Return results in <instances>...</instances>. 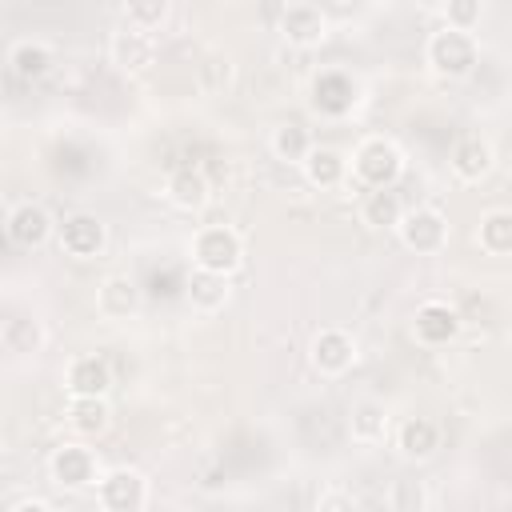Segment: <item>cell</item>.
Instances as JSON below:
<instances>
[{
  "mask_svg": "<svg viewBox=\"0 0 512 512\" xmlns=\"http://www.w3.org/2000/svg\"><path fill=\"white\" fill-rule=\"evenodd\" d=\"M8 512H48V504H40V500H20V504H12Z\"/></svg>",
  "mask_w": 512,
  "mask_h": 512,
  "instance_id": "d6a6232c",
  "label": "cell"
},
{
  "mask_svg": "<svg viewBox=\"0 0 512 512\" xmlns=\"http://www.w3.org/2000/svg\"><path fill=\"white\" fill-rule=\"evenodd\" d=\"M476 20H480V0H452V4H448V28L472 32Z\"/></svg>",
  "mask_w": 512,
  "mask_h": 512,
  "instance_id": "f546056e",
  "label": "cell"
},
{
  "mask_svg": "<svg viewBox=\"0 0 512 512\" xmlns=\"http://www.w3.org/2000/svg\"><path fill=\"white\" fill-rule=\"evenodd\" d=\"M384 424H388V412H384L380 400H360V404L352 408V436H356L360 444L380 440V436H384Z\"/></svg>",
  "mask_w": 512,
  "mask_h": 512,
  "instance_id": "cb8c5ba5",
  "label": "cell"
},
{
  "mask_svg": "<svg viewBox=\"0 0 512 512\" xmlns=\"http://www.w3.org/2000/svg\"><path fill=\"white\" fill-rule=\"evenodd\" d=\"M56 244H60V252H68V256H76V260L100 256V248H104V224H100L96 216H88V212H76V216H68V220L60 224Z\"/></svg>",
  "mask_w": 512,
  "mask_h": 512,
  "instance_id": "5b68a950",
  "label": "cell"
},
{
  "mask_svg": "<svg viewBox=\"0 0 512 512\" xmlns=\"http://www.w3.org/2000/svg\"><path fill=\"white\" fill-rule=\"evenodd\" d=\"M52 476H56V484H64V488H84V484H92V476H96V460H92L88 448L64 444V448H56V456H52Z\"/></svg>",
  "mask_w": 512,
  "mask_h": 512,
  "instance_id": "30bf717a",
  "label": "cell"
},
{
  "mask_svg": "<svg viewBox=\"0 0 512 512\" xmlns=\"http://www.w3.org/2000/svg\"><path fill=\"white\" fill-rule=\"evenodd\" d=\"M184 292H188L192 308L216 312V308H224V300H228V276H216V272L196 268V272L184 280Z\"/></svg>",
  "mask_w": 512,
  "mask_h": 512,
  "instance_id": "e0dca14e",
  "label": "cell"
},
{
  "mask_svg": "<svg viewBox=\"0 0 512 512\" xmlns=\"http://www.w3.org/2000/svg\"><path fill=\"white\" fill-rule=\"evenodd\" d=\"M168 196H172L180 208H200V204L208 200V180H204V172L192 168V164L176 168V172L168 176Z\"/></svg>",
  "mask_w": 512,
  "mask_h": 512,
  "instance_id": "ac0fdd59",
  "label": "cell"
},
{
  "mask_svg": "<svg viewBox=\"0 0 512 512\" xmlns=\"http://www.w3.org/2000/svg\"><path fill=\"white\" fill-rule=\"evenodd\" d=\"M428 64H432L440 76L460 80V76H468V72L476 68V40H472L468 32L444 24V28L432 32V40H428Z\"/></svg>",
  "mask_w": 512,
  "mask_h": 512,
  "instance_id": "6da1fadb",
  "label": "cell"
},
{
  "mask_svg": "<svg viewBox=\"0 0 512 512\" xmlns=\"http://www.w3.org/2000/svg\"><path fill=\"white\" fill-rule=\"evenodd\" d=\"M388 500H392V512H424V488L416 480H396Z\"/></svg>",
  "mask_w": 512,
  "mask_h": 512,
  "instance_id": "f1b7e54d",
  "label": "cell"
},
{
  "mask_svg": "<svg viewBox=\"0 0 512 512\" xmlns=\"http://www.w3.org/2000/svg\"><path fill=\"white\" fill-rule=\"evenodd\" d=\"M304 172H308V180H312L316 188H336V184L344 180L348 164H344V156H340L336 148H312L308 160H304Z\"/></svg>",
  "mask_w": 512,
  "mask_h": 512,
  "instance_id": "d6986e66",
  "label": "cell"
},
{
  "mask_svg": "<svg viewBox=\"0 0 512 512\" xmlns=\"http://www.w3.org/2000/svg\"><path fill=\"white\" fill-rule=\"evenodd\" d=\"M460 332V312L448 304H424L416 312V336L424 344H448Z\"/></svg>",
  "mask_w": 512,
  "mask_h": 512,
  "instance_id": "7c38bea8",
  "label": "cell"
},
{
  "mask_svg": "<svg viewBox=\"0 0 512 512\" xmlns=\"http://www.w3.org/2000/svg\"><path fill=\"white\" fill-rule=\"evenodd\" d=\"M352 168H356V176H360L368 188H392L396 176H400V168H404V160H400V152H396L388 140H368V144L356 152Z\"/></svg>",
  "mask_w": 512,
  "mask_h": 512,
  "instance_id": "3957f363",
  "label": "cell"
},
{
  "mask_svg": "<svg viewBox=\"0 0 512 512\" xmlns=\"http://www.w3.org/2000/svg\"><path fill=\"white\" fill-rule=\"evenodd\" d=\"M68 416H72V428L84 432V436H96L108 428V400L104 396H72L68 404Z\"/></svg>",
  "mask_w": 512,
  "mask_h": 512,
  "instance_id": "44dd1931",
  "label": "cell"
},
{
  "mask_svg": "<svg viewBox=\"0 0 512 512\" xmlns=\"http://www.w3.org/2000/svg\"><path fill=\"white\" fill-rule=\"evenodd\" d=\"M8 64H12V72L20 80H40L48 72V64H52V52L44 44H36V40H20V44H12Z\"/></svg>",
  "mask_w": 512,
  "mask_h": 512,
  "instance_id": "603a6c76",
  "label": "cell"
},
{
  "mask_svg": "<svg viewBox=\"0 0 512 512\" xmlns=\"http://www.w3.org/2000/svg\"><path fill=\"white\" fill-rule=\"evenodd\" d=\"M140 304V288L128 276H108L100 284V312L104 316H128Z\"/></svg>",
  "mask_w": 512,
  "mask_h": 512,
  "instance_id": "ffe728a7",
  "label": "cell"
},
{
  "mask_svg": "<svg viewBox=\"0 0 512 512\" xmlns=\"http://www.w3.org/2000/svg\"><path fill=\"white\" fill-rule=\"evenodd\" d=\"M112 384V368L104 356H76L68 368V392L72 396H104Z\"/></svg>",
  "mask_w": 512,
  "mask_h": 512,
  "instance_id": "8fae6325",
  "label": "cell"
},
{
  "mask_svg": "<svg viewBox=\"0 0 512 512\" xmlns=\"http://www.w3.org/2000/svg\"><path fill=\"white\" fill-rule=\"evenodd\" d=\"M400 236L412 252H440L448 240V220L436 208H412L400 220Z\"/></svg>",
  "mask_w": 512,
  "mask_h": 512,
  "instance_id": "277c9868",
  "label": "cell"
},
{
  "mask_svg": "<svg viewBox=\"0 0 512 512\" xmlns=\"http://www.w3.org/2000/svg\"><path fill=\"white\" fill-rule=\"evenodd\" d=\"M352 360H356V344H352L348 332H340V328H324V332L312 340V364H316L324 376H340V372H348Z\"/></svg>",
  "mask_w": 512,
  "mask_h": 512,
  "instance_id": "ba28073f",
  "label": "cell"
},
{
  "mask_svg": "<svg viewBox=\"0 0 512 512\" xmlns=\"http://www.w3.org/2000/svg\"><path fill=\"white\" fill-rule=\"evenodd\" d=\"M164 16H168V4H164V0H136V4L124 8L128 28H136V32H152V28H160Z\"/></svg>",
  "mask_w": 512,
  "mask_h": 512,
  "instance_id": "83f0119b",
  "label": "cell"
},
{
  "mask_svg": "<svg viewBox=\"0 0 512 512\" xmlns=\"http://www.w3.org/2000/svg\"><path fill=\"white\" fill-rule=\"evenodd\" d=\"M152 56H156V48H152V36H148V32L120 28V32L112 36V60H116L120 68L140 72V68H148V64H152Z\"/></svg>",
  "mask_w": 512,
  "mask_h": 512,
  "instance_id": "5bb4252c",
  "label": "cell"
},
{
  "mask_svg": "<svg viewBox=\"0 0 512 512\" xmlns=\"http://www.w3.org/2000/svg\"><path fill=\"white\" fill-rule=\"evenodd\" d=\"M316 512H356V508H352V500L344 492H324L320 504H316Z\"/></svg>",
  "mask_w": 512,
  "mask_h": 512,
  "instance_id": "1f68e13d",
  "label": "cell"
},
{
  "mask_svg": "<svg viewBox=\"0 0 512 512\" xmlns=\"http://www.w3.org/2000/svg\"><path fill=\"white\" fill-rule=\"evenodd\" d=\"M492 168V148L480 136H460L452 148V172L460 180H480Z\"/></svg>",
  "mask_w": 512,
  "mask_h": 512,
  "instance_id": "2e32d148",
  "label": "cell"
},
{
  "mask_svg": "<svg viewBox=\"0 0 512 512\" xmlns=\"http://www.w3.org/2000/svg\"><path fill=\"white\" fill-rule=\"evenodd\" d=\"M480 248L492 256H512V208H496L480 220Z\"/></svg>",
  "mask_w": 512,
  "mask_h": 512,
  "instance_id": "7402d4cb",
  "label": "cell"
},
{
  "mask_svg": "<svg viewBox=\"0 0 512 512\" xmlns=\"http://www.w3.org/2000/svg\"><path fill=\"white\" fill-rule=\"evenodd\" d=\"M8 240L16 244V248H40L48 236H52V216L40 208V204H32V200H24V204H16L12 212H8Z\"/></svg>",
  "mask_w": 512,
  "mask_h": 512,
  "instance_id": "52a82bcc",
  "label": "cell"
},
{
  "mask_svg": "<svg viewBox=\"0 0 512 512\" xmlns=\"http://www.w3.org/2000/svg\"><path fill=\"white\" fill-rule=\"evenodd\" d=\"M396 444H400V452L408 460H428L440 448V428L432 420H424V416H408L400 424V432H396Z\"/></svg>",
  "mask_w": 512,
  "mask_h": 512,
  "instance_id": "4fadbf2b",
  "label": "cell"
},
{
  "mask_svg": "<svg viewBox=\"0 0 512 512\" xmlns=\"http://www.w3.org/2000/svg\"><path fill=\"white\" fill-rule=\"evenodd\" d=\"M144 476L132 472V468H112L104 480H100V504L108 512H140L144 508Z\"/></svg>",
  "mask_w": 512,
  "mask_h": 512,
  "instance_id": "8992f818",
  "label": "cell"
},
{
  "mask_svg": "<svg viewBox=\"0 0 512 512\" xmlns=\"http://www.w3.org/2000/svg\"><path fill=\"white\" fill-rule=\"evenodd\" d=\"M360 216L368 228H400V220H404L400 192L396 188H372L360 204Z\"/></svg>",
  "mask_w": 512,
  "mask_h": 512,
  "instance_id": "9a60e30c",
  "label": "cell"
},
{
  "mask_svg": "<svg viewBox=\"0 0 512 512\" xmlns=\"http://www.w3.org/2000/svg\"><path fill=\"white\" fill-rule=\"evenodd\" d=\"M352 104V84L344 76H320L316 80V108L324 112H344Z\"/></svg>",
  "mask_w": 512,
  "mask_h": 512,
  "instance_id": "4316f807",
  "label": "cell"
},
{
  "mask_svg": "<svg viewBox=\"0 0 512 512\" xmlns=\"http://www.w3.org/2000/svg\"><path fill=\"white\" fill-rule=\"evenodd\" d=\"M280 32L296 48H312L324 40V12L316 4H288L280 12Z\"/></svg>",
  "mask_w": 512,
  "mask_h": 512,
  "instance_id": "9c48e42d",
  "label": "cell"
},
{
  "mask_svg": "<svg viewBox=\"0 0 512 512\" xmlns=\"http://www.w3.org/2000/svg\"><path fill=\"white\" fill-rule=\"evenodd\" d=\"M240 256H244V244H240V236H236L232 228H224V224H212V228H204V232L192 240V260H196V268H204V272L228 276V272L240 268Z\"/></svg>",
  "mask_w": 512,
  "mask_h": 512,
  "instance_id": "7a4b0ae2",
  "label": "cell"
},
{
  "mask_svg": "<svg viewBox=\"0 0 512 512\" xmlns=\"http://www.w3.org/2000/svg\"><path fill=\"white\" fill-rule=\"evenodd\" d=\"M200 76H204V84L216 92V88H228V80H232V60L228 56H208L204 64H200Z\"/></svg>",
  "mask_w": 512,
  "mask_h": 512,
  "instance_id": "4dcf8cb0",
  "label": "cell"
},
{
  "mask_svg": "<svg viewBox=\"0 0 512 512\" xmlns=\"http://www.w3.org/2000/svg\"><path fill=\"white\" fill-rule=\"evenodd\" d=\"M272 152L280 156V160H308V152H312V140H308V128H300V124H280L276 132H272Z\"/></svg>",
  "mask_w": 512,
  "mask_h": 512,
  "instance_id": "d4e9b609",
  "label": "cell"
},
{
  "mask_svg": "<svg viewBox=\"0 0 512 512\" xmlns=\"http://www.w3.org/2000/svg\"><path fill=\"white\" fill-rule=\"evenodd\" d=\"M0 340H4V352H16V356H24V352H36V348H40V328H36V320L12 316V320H4V332H0Z\"/></svg>",
  "mask_w": 512,
  "mask_h": 512,
  "instance_id": "484cf974",
  "label": "cell"
}]
</instances>
